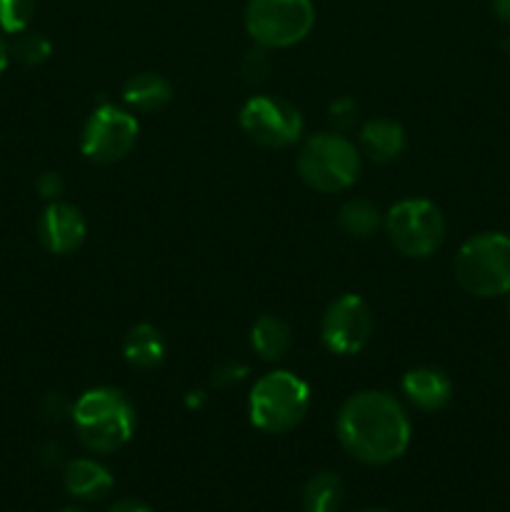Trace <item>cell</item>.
Returning a JSON list of instances; mask_svg holds the SVG:
<instances>
[{
	"label": "cell",
	"instance_id": "cell-1",
	"mask_svg": "<svg viewBox=\"0 0 510 512\" xmlns=\"http://www.w3.org/2000/svg\"><path fill=\"white\" fill-rule=\"evenodd\" d=\"M338 440L365 465H388L410 445V420L403 405L383 390L350 395L335 420Z\"/></svg>",
	"mask_w": 510,
	"mask_h": 512
},
{
	"label": "cell",
	"instance_id": "cell-2",
	"mask_svg": "<svg viewBox=\"0 0 510 512\" xmlns=\"http://www.w3.org/2000/svg\"><path fill=\"white\" fill-rule=\"evenodd\" d=\"M78 440L93 453H115L135 433V410L115 388H93L73 405Z\"/></svg>",
	"mask_w": 510,
	"mask_h": 512
},
{
	"label": "cell",
	"instance_id": "cell-3",
	"mask_svg": "<svg viewBox=\"0 0 510 512\" xmlns=\"http://www.w3.org/2000/svg\"><path fill=\"white\" fill-rule=\"evenodd\" d=\"M310 408V388L303 378L288 370L263 375L248 398L250 423L270 435L298 428Z\"/></svg>",
	"mask_w": 510,
	"mask_h": 512
},
{
	"label": "cell",
	"instance_id": "cell-4",
	"mask_svg": "<svg viewBox=\"0 0 510 512\" xmlns=\"http://www.w3.org/2000/svg\"><path fill=\"white\" fill-rule=\"evenodd\" d=\"M453 270L460 288L475 298L510 293V238L503 233H480L465 240Z\"/></svg>",
	"mask_w": 510,
	"mask_h": 512
},
{
	"label": "cell",
	"instance_id": "cell-5",
	"mask_svg": "<svg viewBox=\"0 0 510 512\" xmlns=\"http://www.w3.org/2000/svg\"><path fill=\"white\" fill-rule=\"evenodd\" d=\"M298 173L318 193H340L358 178L360 153L338 133L313 135L298 153Z\"/></svg>",
	"mask_w": 510,
	"mask_h": 512
},
{
	"label": "cell",
	"instance_id": "cell-6",
	"mask_svg": "<svg viewBox=\"0 0 510 512\" xmlns=\"http://www.w3.org/2000/svg\"><path fill=\"white\" fill-rule=\"evenodd\" d=\"M315 8L310 0H248L245 28L265 50L290 48L313 30Z\"/></svg>",
	"mask_w": 510,
	"mask_h": 512
},
{
	"label": "cell",
	"instance_id": "cell-7",
	"mask_svg": "<svg viewBox=\"0 0 510 512\" xmlns=\"http://www.w3.org/2000/svg\"><path fill=\"white\" fill-rule=\"evenodd\" d=\"M385 230L395 250L408 258H428L443 245L445 218L430 200L408 198L388 210Z\"/></svg>",
	"mask_w": 510,
	"mask_h": 512
},
{
	"label": "cell",
	"instance_id": "cell-8",
	"mask_svg": "<svg viewBox=\"0 0 510 512\" xmlns=\"http://www.w3.org/2000/svg\"><path fill=\"white\" fill-rule=\"evenodd\" d=\"M135 140H138V120L128 110L103 103L85 123L80 150L93 163L110 165L123 160L133 150Z\"/></svg>",
	"mask_w": 510,
	"mask_h": 512
},
{
	"label": "cell",
	"instance_id": "cell-9",
	"mask_svg": "<svg viewBox=\"0 0 510 512\" xmlns=\"http://www.w3.org/2000/svg\"><path fill=\"white\" fill-rule=\"evenodd\" d=\"M240 128L263 148H288L303 135V115L288 100L255 95L240 110Z\"/></svg>",
	"mask_w": 510,
	"mask_h": 512
},
{
	"label": "cell",
	"instance_id": "cell-10",
	"mask_svg": "<svg viewBox=\"0 0 510 512\" xmlns=\"http://www.w3.org/2000/svg\"><path fill=\"white\" fill-rule=\"evenodd\" d=\"M373 313L360 295H343L333 300L323 315V343L335 355H355L373 335Z\"/></svg>",
	"mask_w": 510,
	"mask_h": 512
},
{
	"label": "cell",
	"instance_id": "cell-11",
	"mask_svg": "<svg viewBox=\"0 0 510 512\" xmlns=\"http://www.w3.org/2000/svg\"><path fill=\"white\" fill-rule=\"evenodd\" d=\"M40 243L55 255H70L83 245L85 240V220L75 205L53 203L43 210L38 223Z\"/></svg>",
	"mask_w": 510,
	"mask_h": 512
},
{
	"label": "cell",
	"instance_id": "cell-12",
	"mask_svg": "<svg viewBox=\"0 0 510 512\" xmlns=\"http://www.w3.org/2000/svg\"><path fill=\"white\" fill-rule=\"evenodd\" d=\"M403 393L415 408L440 410L453 398V383H450V378L443 370L415 368L405 373Z\"/></svg>",
	"mask_w": 510,
	"mask_h": 512
},
{
	"label": "cell",
	"instance_id": "cell-13",
	"mask_svg": "<svg viewBox=\"0 0 510 512\" xmlns=\"http://www.w3.org/2000/svg\"><path fill=\"white\" fill-rule=\"evenodd\" d=\"M65 490L78 500H103L113 490V475L105 465L80 458L65 468Z\"/></svg>",
	"mask_w": 510,
	"mask_h": 512
},
{
	"label": "cell",
	"instance_id": "cell-14",
	"mask_svg": "<svg viewBox=\"0 0 510 512\" xmlns=\"http://www.w3.org/2000/svg\"><path fill=\"white\" fill-rule=\"evenodd\" d=\"M360 145L365 155L375 163H390L398 158L405 148V130L403 125L388 118H375L363 125L360 130Z\"/></svg>",
	"mask_w": 510,
	"mask_h": 512
},
{
	"label": "cell",
	"instance_id": "cell-15",
	"mask_svg": "<svg viewBox=\"0 0 510 512\" xmlns=\"http://www.w3.org/2000/svg\"><path fill=\"white\" fill-rule=\"evenodd\" d=\"M123 355L133 368H158L165 358V340L160 330L150 323H138L128 330L123 340Z\"/></svg>",
	"mask_w": 510,
	"mask_h": 512
},
{
	"label": "cell",
	"instance_id": "cell-16",
	"mask_svg": "<svg viewBox=\"0 0 510 512\" xmlns=\"http://www.w3.org/2000/svg\"><path fill=\"white\" fill-rule=\"evenodd\" d=\"M173 98L170 83L158 73H140L125 83L123 100L140 113H158Z\"/></svg>",
	"mask_w": 510,
	"mask_h": 512
},
{
	"label": "cell",
	"instance_id": "cell-17",
	"mask_svg": "<svg viewBox=\"0 0 510 512\" xmlns=\"http://www.w3.org/2000/svg\"><path fill=\"white\" fill-rule=\"evenodd\" d=\"M290 328L285 320H280L278 315H260L253 325V333H250V343L253 350L263 360H280L290 350Z\"/></svg>",
	"mask_w": 510,
	"mask_h": 512
},
{
	"label": "cell",
	"instance_id": "cell-18",
	"mask_svg": "<svg viewBox=\"0 0 510 512\" xmlns=\"http://www.w3.org/2000/svg\"><path fill=\"white\" fill-rule=\"evenodd\" d=\"M345 500V485L335 473H318L303 490V512H338Z\"/></svg>",
	"mask_w": 510,
	"mask_h": 512
},
{
	"label": "cell",
	"instance_id": "cell-19",
	"mask_svg": "<svg viewBox=\"0 0 510 512\" xmlns=\"http://www.w3.org/2000/svg\"><path fill=\"white\" fill-rule=\"evenodd\" d=\"M340 228L353 238H370L380 225V213L370 200H348L338 215Z\"/></svg>",
	"mask_w": 510,
	"mask_h": 512
},
{
	"label": "cell",
	"instance_id": "cell-20",
	"mask_svg": "<svg viewBox=\"0 0 510 512\" xmlns=\"http://www.w3.org/2000/svg\"><path fill=\"white\" fill-rule=\"evenodd\" d=\"M50 50H53V45H50V40L45 35L28 33V30L18 33V38L13 43V55L25 65L45 63L50 58Z\"/></svg>",
	"mask_w": 510,
	"mask_h": 512
},
{
	"label": "cell",
	"instance_id": "cell-21",
	"mask_svg": "<svg viewBox=\"0 0 510 512\" xmlns=\"http://www.w3.org/2000/svg\"><path fill=\"white\" fill-rule=\"evenodd\" d=\"M35 13V0H0V30L10 35L23 33Z\"/></svg>",
	"mask_w": 510,
	"mask_h": 512
},
{
	"label": "cell",
	"instance_id": "cell-22",
	"mask_svg": "<svg viewBox=\"0 0 510 512\" xmlns=\"http://www.w3.org/2000/svg\"><path fill=\"white\" fill-rule=\"evenodd\" d=\"M270 68H273V63H270L268 53H265V48H260V45L255 50H250L243 58V75L250 83H260V80L268 78Z\"/></svg>",
	"mask_w": 510,
	"mask_h": 512
},
{
	"label": "cell",
	"instance_id": "cell-23",
	"mask_svg": "<svg viewBox=\"0 0 510 512\" xmlns=\"http://www.w3.org/2000/svg\"><path fill=\"white\" fill-rule=\"evenodd\" d=\"M355 103L350 98H338L333 105H330V118L338 125H353L355 120Z\"/></svg>",
	"mask_w": 510,
	"mask_h": 512
},
{
	"label": "cell",
	"instance_id": "cell-24",
	"mask_svg": "<svg viewBox=\"0 0 510 512\" xmlns=\"http://www.w3.org/2000/svg\"><path fill=\"white\" fill-rule=\"evenodd\" d=\"M248 375V368L245 365H223V368H218L213 373V383L215 385H233V383H240V380Z\"/></svg>",
	"mask_w": 510,
	"mask_h": 512
},
{
	"label": "cell",
	"instance_id": "cell-25",
	"mask_svg": "<svg viewBox=\"0 0 510 512\" xmlns=\"http://www.w3.org/2000/svg\"><path fill=\"white\" fill-rule=\"evenodd\" d=\"M38 193L43 198L55 200L60 193H63V180H60L58 173H43L38 178Z\"/></svg>",
	"mask_w": 510,
	"mask_h": 512
},
{
	"label": "cell",
	"instance_id": "cell-26",
	"mask_svg": "<svg viewBox=\"0 0 510 512\" xmlns=\"http://www.w3.org/2000/svg\"><path fill=\"white\" fill-rule=\"evenodd\" d=\"M108 512H153V510H150L148 505L138 503V500H120V503H115Z\"/></svg>",
	"mask_w": 510,
	"mask_h": 512
},
{
	"label": "cell",
	"instance_id": "cell-27",
	"mask_svg": "<svg viewBox=\"0 0 510 512\" xmlns=\"http://www.w3.org/2000/svg\"><path fill=\"white\" fill-rule=\"evenodd\" d=\"M493 10L500 20L510 23V0H493Z\"/></svg>",
	"mask_w": 510,
	"mask_h": 512
},
{
	"label": "cell",
	"instance_id": "cell-28",
	"mask_svg": "<svg viewBox=\"0 0 510 512\" xmlns=\"http://www.w3.org/2000/svg\"><path fill=\"white\" fill-rule=\"evenodd\" d=\"M8 60H10V48L5 45V40L0 38V73H3L5 68H8Z\"/></svg>",
	"mask_w": 510,
	"mask_h": 512
},
{
	"label": "cell",
	"instance_id": "cell-29",
	"mask_svg": "<svg viewBox=\"0 0 510 512\" xmlns=\"http://www.w3.org/2000/svg\"><path fill=\"white\" fill-rule=\"evenodd\" d=\"M60 512H85L83 508H75V505H70V508H63Z\"/></svg>",
	"mask_w": 510,
	"mask_h": 512
},
{
	"label": "cell",
	"instance_id": "cell-30",
	"mask_svg": "<svg viewBox=\"0 0 510 512\" xmlns=\"http://www.w3.org/2000/svg\"><path fill=\"white\" fill-rule=\"evenodd\" d=\"M360 512H388V510H360Z\"/></svg>",
	"mask_w": 510,
	"mask_h": 512
},
{
	"label": "cell",
	"instance_id": "cell-31",
	"mask_svg": "<svg viewBox=\"0 0 510 512\" xmlns=\"http://www.w3.org/2000/svg\"><path fill=\"white\" fill-rule=\"evenodd\" d=\"M508 315H510V298H508Z\"/></svg>",
	"mask_w": 510,
	"mask_h": 512
}]
</instances>
